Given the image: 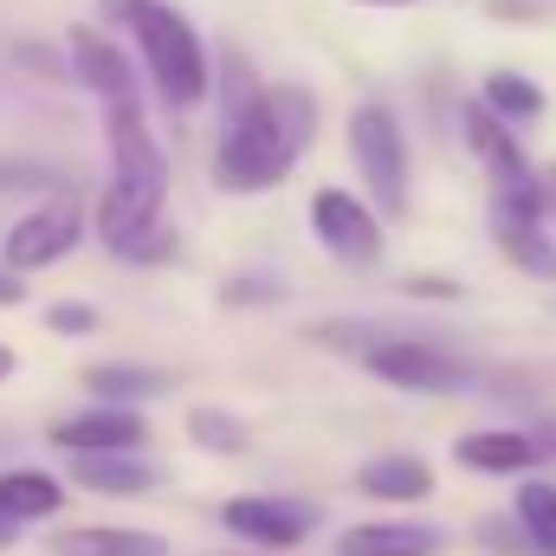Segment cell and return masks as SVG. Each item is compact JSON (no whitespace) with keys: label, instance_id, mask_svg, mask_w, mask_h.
<instances>
[{"label":"cell","instance_id":"obj_1","mask_svg":"<svg viewBox=\"0 0 556 556\" xmlns=\"http://www.w3.org/2000/svg\"><path fill=\"white\" fill-rule=\"evenodd\" d=\"M104 137H111V188L98 201V240L124 260H168L175 233L162 220L168 201V155L149 137L142 104H111L104 111Z\"/></svg>","mask_w":556,"mask_h":556},{"label":"cell","instance_id":"obj_2","mask_svg":"<svg viewBox=\"0 0 556 556\" xmlns=\"http://www.w3.org/2000/svg\"><path fill=\"white\" fill-rule=\"evenodd\" d=\"M311 137H317V98L304 85H266L233 111L227 137L214 149V181L227 194H266L291 175Z\"/></svg>","mask_w":556,"mask_h":556},{"label":"cell","instance_id":"obj_3","mask_svg":"<svg viewBox=\"0 0 556 556\" xmlns=\"http://www.w3.org/2000/svg\"><path fill=\"white\" fill-rule=\"evenodd\" d=\"M104 13L130 26V39L142 52V72H149V85H155V98L168 111H194L214 91L207 46H201L194 20L175 0H104Z\"/></svg>","mask_w":556,"mask_h":556},{"label":"cell","instance_id":"obj_4","mask_svg":"<svg viewBox=\"0 0 556 556\" xmlns=\"http://www.w3.org/2000/svg\"><path fill=\"white\" fill-rule=\"evenodd\" d=\"M350 155H356V175L369 188V207L376 214H408V137H402V124L382 98L350 111Z\"/></svg>","mask_w":556,"mask_h":556},{"label":"cell","instance_id":"obj_5","mask_svg":"<svg viewBox=\"0 0 556 556\" xmlns=\"http://www.w3.org/2000/svg\"><path fill=\"white\" fill-rule=\"evenodd\" d=\"M356 363L376 382L408 389V395H453V389H466V363H453L446 350L415 343V337H363L356 343Z\"/></svg>","mask_w":556,"mask_h":556},{"label":"cell","instance_id":"obj_6","mask_svg":"<svg viewBox=\"0 0 556 556\" xmlns=\"http://www.w3.org/2000/svg\"><path fill=\"white\" fill-rule=\"evenodd\" d=\"M78 240H85V207H78L72 194H52L46 207L20 214V220L7 227L0 253H7V273H39V266H59Z\"/></svg>","mask_w":556,"mask_h":556},{"label":"cell","instance_id":"obj_7","mask_svg":"<svg viewBox=\"0 0 556 556\" xmlns=\"http://www.w3.org/2000/svg\"><path fill=\"white\" fill-rule=\"evenodd\" d=\"M311 233L330 260L343 266H376L382 260V214L369 201H356L350 188H317L311 201Z\"/></svg>","mask_w":556,"mask_h":556},{"label":"cell","instance_id":"obj_8","mask_svg":"<svg viewBox=\"0 0 556 556\" xmlns=\"http://www.w3.org/2000/svg\"><path fill=\"white\" fill-rule=\"evenodd\" d=\"M317 518H324V511H317L311 498H227V505H220V525H227L233 538L260 544L266 556L304 544V538L317 531Z\"/></svg>","mask_w":556,"mask_h":556},{"label":"cell","instance_id":"obj_9","mask_svg":"<svg viewBox=\"0 0 556 556\" xmlns=\"http://www.w3.org/2000/svg\"><path fill=\"white\" fill-rule=\"evenodd\" d=\"M492 240L511 266H525L531 278L556 285V233L531 214V194H498L492 201Z\"/></svg>","mask_w":556,"mask_h":556},{"label":"cell","instance_id":"obj_10","mask_svg":"<svg viewBox=\"0 0 556 556\" xmlns=\"http://www.w3.org/2000/svg\"><path fill=\"white\" fill-rule=\"evenodd\" d=\"M142 415L137 408H85V415L52 420V446H65L72 459L78 453H137L142 446Z\"/></svg>","mask_w":556,"mask_h":556},{"label":"cell","instance_id":"obj_11","mask_svg":"<svg viewBox=\"0 0 556 556\" xmlns=\"http://www.w3.org/2000/svg\"><path fill=\"white\" fill-rule=\"evenodd\" d=\"M72 72H78L85 91L104 98V111H111V104H137V72H130V59H124L98 26H78V33H72Z\"/></svg>","mask_w":556,"mask_h":556},{"label":"cell","instance_id":"obj_12","mask_svg":"<svg viewBox=\"0 0 556 556\" xmlns=\"http://www.w3.org/2000/svg\"><path fill=\"white\" fill-rule=\"evenodd\" d=\"M466 142H472V155L485 162V175L498 181V194H531V162H525V149H518V137L485 111V104H466Z\"/></svg>","mask_w":556,"mask_h":556},{"label":"cell","instance_id":"obj_13","mask_svg":"<svg viewBox=\"0 0 556 556\" xmlns=\"http://www.w3.org/2000/svg\"><path fill=\"white\" fill-rule=\"evenodd\" d=\"M453 459L472 466V472H531L544 459V440L525 433V427H485V433H466L453 446Z\"/></svg>","mask_w":556,"mask_h":556},{"label":"cell","instance_id":"obj_14","mask_svg":"<svg viewBox=\"0 0 556 556\" xmlns=\"http://www.w3.org/2000/svg\"><path fill=\"white\" fill-rule=\"evenodd\" d=\"M356 485L382 505H420V498H433V466L420 453H376L356 472Z\"/></svg>","mask_w":556,"mask_h":556},{"label":"cell","instance_id":"obj_15","mask_svg":"<svg viewBox=\"0 0 556 556\" xmlns=\"http://www.w3.org/2000/svg\"><path fill=\"white\" fill-rule=\"evenodd\" d=\"M65 505V485L39 466H7L0 472V518L20 531V525H39V518H59Z\"/></svg>","mask_w":556,"mask_h":556},{"label":"cell","instance_id":"obj_16","mask_svg":"<svg viewBox=\"0 0 556 556\" xmlns=\"http://www.w3.org/2000/svg\"><path fill=\"white\" fill-rule=\"evenodd\" d=\"M72 479L85 492H104V498H142V492H155V472L142 466L137 453H78Z\"/></svg>","mask_w":556,"mask_h":556},{"label":"cell","instance_id":"obj_17","mask_svg":"<svg viewBox=\"0 0 556 556\" xmlns=\"http://www.w3.org/2000/svg\"><path fill=\"white\" fill-rule=\"evenodd\" d=\"M440 551V531L433 525H408V518H389V525H356L343 531L337 556H433Z\"/></svg>","mask_w":556,"mask_h":556},{"label":"cell","instance_id":"obj_18","mask_svg":"<svg viewBox=\"0 0 556 556\" xmlns=\"http://www.w3.org/2000/svg\"><path fill=\"white\" fill-rule=\"evenodd\" d=\"M52 556H168L155 531H124V525H85V531H59Z\"/></svg>","mask_w":556,"mask_h":556},{"label":"cell","instance_id":"obj_19","mask_svg":"<svg viewBox=\"0 0 556 556\" xmlns=\"http://www.w3.org/2000/svg\"><path fill=\"white\" fill-rule=\"evenodd\" d=\"M511 518H518V538L531 556H556V485L551 479H525L518 498H511Z\"/></svg>","mask_w":556,"mask_h":556},{"label":"cell","instance_id":"obj_20","mask_svg":"<svg viewBox=\"0 0 556 556\" xmlns=\"http://www.w3.org/2000/svg\"><path fill=\"white\" fill-rule=\"evenodd\" d=\"M85 389L98 395V408H124V402H149V395H162L168 382H162V369H137V363H98V369H85Z\"/></svg>","mask_w":556,"mask_h":556},{"label":"cell","instance_id":"obj_21","mask_svg":"<svg viewBox=\"0 0 556 556\" xmlns=\"http://www.w3.org/2000/svg\"><path fill=\"white\" fill-rule=\"evenodd\" d=\"M479 104L511 130V124H538L544 117V91L525 78V72H492L485 78V91H479Z\"/></svg>","mask_w":556,"mask_h":556},{"label":"cell","instance_id":"obj_22","mask_svg":"<svg viewBox=\"0 0 556 556\" xmlns=\"http://www.w3.org/2000/svg\"><path fill=\"white\" fill-rule=\"evenodd\" d=\"M188 433H194V446H207V453H247V420L227 415V408H194V415H188Z\"/></svg>","mask_w":556,"mask_h":556},{"label":"cell","instance_id":"obj_23","mask_svg":"<svg viewBox=\"0 0 556 556\" xmlns=\"http://www.w3.org/2000/svg\"><path fill=\"white\" fill-rule=\"evenodd\" d=\"M20 188H52V168L46 162H7L0 155V194H20Z\"/></svg>","mask_w":556,"mask_h":556},{"label":"cell","instance_id":"obj_24","mask_svg":"<svg viewBox=\"0 0 556 556\" xmlns=\"http://www.w3.org/2000/svg\"><path fill=\"white\" fill-rule=\"evenodd\" d=\"M46 324H52L59 337H85V330H98V304H52Z\"/></svg>","mask_w":556,"mask_h":556},{"label":"cell","instance_id":"obj_25","mask_svg":"<svg viewBox=\"0 0 556 556\" xmlns=\"http://www.w3.org/2000/svg\"><path fill=\"white\" fill-rule=\"evenodd\" d=\"M531 214H538V220H544V227L556 233V162L531 175Z\"/></svg>","mask_w":556,"mask_h":556},{"label":"cell","instance_id":"obj_26","mask_svg":"<svg viewBox=\"0 0 556 556\" xmlns=\"http://www.w3.org/2000/svg\"><path fill=\"white\" fill-rule=\"evenodd\" d=\"M20 298H26V278L0 273V304H20Z\"/></svg>","mask_w":556,"mask_h":556},{"label":"cell","instance_id":"obj_27","mask_svg":"<svg viewBox=\"0 0 556 556\" xmlns=\"http://www.w3.org/2000/svg\"><path fill=\"white\" fill-rule=\"evenodd\" d=\"M13 363H20V356H13V350H7V343H0V382H7V376H13Z\"/></svg>","mask_w":556,"mask_h":556},{"label":"cell","instance_id":"obj_28","mask_svg":"<svg viewBox=\"0 0 556 556\" xmlns=\"http://www.w3.org/2000/svg\"><path fill=\"white\" fill-rule=\"evenodd\" d=\"M13 538H20V531H13V525L0 518V551H13Z\"/></svg>","mask_w":556,"mask_h":556},{"label":"cell","instance_id":"obj_29","mask_svg":"<svg viewBox=\"0 0 556 556\" xmlns=\"http://www.w3.org/2000/svg\"><path fill=\"white\" fill-rule=\"evenodd\" d=\"M363 7H420V0H363Z\"/></svg>","mask_w":556,"mask_h":556},{"label":"cell","instance_id":"obj_30","mask_svg":"<svg viewBox=\"0 0 556 556\" xmlns=\"http://www.w3.org/2000/svg\"><path fill=\"white\" fill-rule=\"evenodd\" d=\"M544 453H556V420L544 427Z\"/></svg>","mask_w":556,"mask_h":556},{"label":"cell","instance_id":"obj_31","mask_svg":"<svg viewBox=\"0 0 556 556\" xmlns=\"http://www.w3.org/2000/svg\"><path fill=\"white\" fill-rule=\"evenodd\" d=\"M220 556H266V551H220Z\"/></svg>","mask_w":556,"mask_h":556}]
</instances>
